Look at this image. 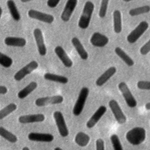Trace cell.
<instances>
[{
	"instance_id": "1",
	"label": "cell",
	"mask_w": 150,
	"mask_h": 150,
	"mask_svg": "<svg viewBox=\"0 0 150 150\" xmlns=\"http://www.w3.org/2000/svg\"><path fill=\"white\" fill-rule=\"evenodd\" d=\"M125 138L130 144L134 146L139 145L146 138V130L143 127H135L126 133Z\"/></svg>"
},
{
	"instance_id": "2",
	"label": "cell",
	"mask_w": 150,
	"mask_h": 150,
	"mask_svg": "<svg viewBox=\"0 0 150 150\" xmlns=\"http://www.w3.org/2000/svg\"><path fill=\"white\" fill-rule=\"evenodd\" d=\"M94 9V5L92 2L87 1L86 2L83 9V13L78 22V26L80 28L86 29L88 27Z\"/></svg>"
},
{
	"instance_id": "3",
	"label": "cell",
	"mask_w": 150,
	"mask_h": 150,
	"mask_svg": "<svg viewBox=\"0 0 150 150\" xmlns=\"http://www.w3.org/2000/svg\"><path fill=\"white\" fill-rule=\"evenodd\" d=\"M89 89L87 87H83L81 88L78 98L75 103V104L73 108V114L74 115L77 117L79 116L83 111L86 101L88 96Z\"/></svg>"
},
{
	"instance_id": "4",
	"label": "cell",
	"mask_w": 150,
	"mask_h": 150,
	"mask_svg": "<svg viewBox=\"0 0 150 150\" xmlns=\"http://www.w3.org/2000/svg\"><path fill=\"white\" fill-rule=\"evenodd\" d=\"M53 116L60 135L62 137H67L69 131L62 112L60 111H56L53 112Z\"/></svg>"
},
{
	"instance_id": "5",
	"label": "cell",
	"mask_w": 150,
	"mask_h": 150,
	"mask_svg": "<svg viewBox=\"0 0 150 150\" xmlns=\"http://www.w3.org/2000/svg\"><path fill=\"white\" fill-rule=\"evenodd\" d=\"M118 87L121 91L127 105L130 108H135L137 105V101L131 93L127 84L124 81L120 82L118 85Z\"/></svg>"
},
{
	"instance_id": "6",
	"label": "cell",
	"mask_w": 150,
	"mask_h": 150,
	"mask_svg": "<svg viewBox=\"0 0 150 150\" xmlns=\"http://www.w3.org/2000/svg\"><path fill=\"white\" fill-rule=\"evenodd\" d=\"M149 28V24L146 21L141 22L139 25L127 36V40L129 43H134L145 33Z\"/></svg>"
},
{
	"instance_id": "7",
	"label": "cell",
	"mask_w": 150,
	"mask_h": 150,
	"mask_svg": "<svg viewBox=\"0 0 150 150\" xmlns=\"http://www.w3.org/2000/svg\"><path fill=\"white\" fill-rule=\"evenodd\" d=\"M108 105L117 122L120 124H124L127 121V117L123 112L118 102L116 100L112 99L110 100Z\"/></svg>"
},
{
	"instance_id": "8",
	"label": "cell",
	"mask_w": 150,
	"mask_h": 150,
	"mask_svg": "<svg viewBox=\"0 0 150 150\" xmlns=\"http://www.w3.org/2000/svg\"><path fill=\"white\" fill-rule=\"evenodd\" d=\"M64 100L62 96L56 95L52 96H47L40 97L35 100V105L38 107H45L49 105H55L61 104Z\"/></svg>"
},
{
	"instance_id": "9",
	"label": "cell",
	"mask_w": 150,
	"mask_h": 150,
	"mask_svg": "<svg viewBox=\"0 0 150 150\" xmlns=\"http://www.w3.org/2000/svg\"><path fill=\"white\" fill-rule=\"evenodd\" d=\"M38 67V63L35 60H32L26 65L18 70L13 76L15 80L19 81L25 78L27 75L31 73L33 70H36Z\"/></svg>"
},
{
	"instance_id": "10",
	"label": "cell",
	"mask_w": 150,
	"mask_h": 150,
	"mask_svg": "<svg viewBox=\"0 0 150 150\" xmlns=\"http://www.w3.org/2000/svg\"><path fill=\"white\" fill-rule=\"evenodd\" d=\"M28 16L32 19L45 22L47 23H52L54 21V17L53 15L46 13L42 12L40 11L35 10V9H30L28 12Z\"/></svg>"
},
{
	"instance_id": "11",
	"label": "cell",
	"mask_w": 150,
	"mask_h": 150,
	"mask_svg": "<svg viewBox=\"0 0 150 150\" xmlns=\"http://www.w3.org/2000/svg\"><path fill=\"white\" fill-rule=\"evenodd\" d=\"M33 36L35 39L39 53L40 56H45L47 52L46 45L42 30L39 28H36L33 30Z\"/></svg>"
},
{
	"instance_id": "12",
	"label": "cell",
	"mask_w": 150,
	"mask_h": 150,
	"mask_svg": "<svg viewBox=\"0 0 150 150\" xmlns=\"http://www.w3.org/2000/svg\"><path fill=\"white\" fill-rule=\"evenodd\" d=\"M28 138L31 141L40 142H52L54 137L49 133H42L31 132L28 135Z\"/></svg>"
},
{
	"instance_id": "13",
	"label": "cell",
	"mask_w": 150,
	"mask_h": 150,
	"mask_svg": "<svg viewBox=\"0 0 150 150\" xmlns=\"http://www.w3.org/2000/svg\"><path fill=\"white\" fill-rule=\"evenodd\" d=\"M106 111H107V107L105 106L104 105L100 106L86 122L87 128L89 129L93 128L100 121L101 117L105 114Z\"/></svg>"
},
{
	"instance_id": "14",
	"label": "cell",
	"mask_w": 150,
	"mask_h": 150,
	"mask_svg": "<svg viewBox=\"0 0 150 150\" xmlns=\"http://www.w3.org/2000/svg\"><path fill=\"white\" fill-rule=\"evenodd\" d=\"M45 115L42 113L27 114L21 115L18 118V121L21 124H31L41 122L45 121Z\"/></svg>"
},
{
	"instance_id": "15",
	"label": "cell",
	"mask_w": 150,
	"mask_h": 150,
	"mask_svg": "<svg viewBox=\"0 0 150 150\" xmlns=\"http://www.w3.org/2000/svg\"><path fill=\"white\" fill-rule=\"evenodd\" d=\"M77 4V0H67L61 15V19L64 22H68L74 12Z\"/></svg>"
},
{
	"instance_id": "16",
	"label": "cell",
	"mask_w": 150,
	"mask_h": 150,
	"mask_svg": "<svg viewBox=\"0 0 150 150\" xmlns=\"http://www.w3.org/2000/svg\"><path fill=\"white\" fill-rule=\"evenodd\" d=\"M108 41L109 39L105 35L99 32H94L90 38V43L91 45L99 47L105 46L108 43Z\"/></svg>"
},
{
	"instance_id": "17",
	"label": "cell",
	"mask_w": 150,
	"mask_h": 150,
	"mask_svg": "<svg viewBox=\"0 0 150 150\" xmlns=\"http://www.w3.org/2000/svg\"><path fill=\"white\" fill-rule=\"evenodd\" d=\"M54 52L65 67L70 68L73 66L72 60L70 59L64 49L61 46H56L54 48Z\"/></svg>"
},
{
	"instance_id": "18",
	"label": "cell",
	"mask_w": 150,
	"mask_h": 150,
	"mask_svg": "<svg viewBox=\"0 0 150 150\" xmlns=\"http://www.w3.org/2000/svg\"><path fill=\"white\" fill-rule=\"evenodd\" d=\"M117 69L115 67H110L108 68L96 80V86L98 87L102 86L115 73Z\"/></svg>"
},
{
	"instance_id": "19",
	"label": "cell",
	"mask_w": 150,
	"mask_h": 150,
	"mask_svg": "<svg viewBox=\"0 0 150 150\" xmlns=\"http://www.w3.org/2000/svg\"><path fill=\"white\" fill-rule=\"evenodd\" d=\"M4 43L8 46L23 47L26 44V40L21 37L7 36L4 39Z\"/></svg>"
},
{
	"instance_id": "20",
	"label": "cell",
	"mask_w": 150,
	"mask_h": 150,
	"mask_svg": "<svg viewBox=\"0 0 150 150\" xmlns=\"http://www.w3.org/2000/svg\"><path fill=\"white\" fill-rule=\"evenodd\" d=\"M71 43L81 59L83 60H87L88 57V53L85 50L80 40L77 38L74 37L71 39Z\"/></svg>"
},
{
	"instance_id": "21",
	"label": "cell",
	"mask_w": 150,
	"mask_h": 150,
	"mask_svg": "<svg viewBox=\"0 0 150 150\" xmlns=\"http://www.w3.org/2000/svg\"><path fill=\"white\" fill-rule=\"evenodd\" d=\"M90 136L82 131L77 132L74 138V142L76 144L81 147H85L87 146L90 142Z\"/></svg>"
},
{
	"instance_id": "22",
	"label": "cell",
	"mask_w": 150,
	"mask_h": 150,
	"mask_svg": "<svg viewBox=\"0 0 150 150\" xmlns=\"http://www.w3.org/2000/svg\"><path fill=\"white\" fill-rule=\"evenodd\" d=\"M38 87V84L35 81H31L26 86L20 90L18 93V97L20 99H23L33 92Z\"/></svg>"
},
{
	"instance_id": "23",
	"label": "cell",
	"mask_w": 150,
	"mask_h": 150,
	"mask_svg": "<svg viewBox=\"0 0 150 150\" xmlns=\"http://www.w3.org/2000/svg\"><path fill=\"white\" fill-rule=\"evenodd\" d=\"M6 5L10 14L13 18V19L16 22L20 21L21 16V14L17 8L15 2L13 0H8L6 2Z\"/></svg>"
},
{
	"instance_id": "24",
	"label": "cell",
	"mask_w": 150,
	"mask_h": 150,
	"mask_svg": "<svg viewBox=\"0 0 150 150\" xmlns=\"http://www.w3.org/2000/svg\"><path fill=\"white\" fill-rule=\"evenodd\" d=\"M44 79L46 80L54 81L61 84H66L69 81V79L66 76L55 74L50 73H45L44 74Z\"/></svg>"
},
{
	"instance_id": "25",
	"label": "cell",
	"mask_w": 150,
	"mask_h": 150,
	"mask_svg": "<svg viewBox=\"0 0 150 150\" xmlns=\"http://www.w3.org/2000/svg\"><path fill=\"white\" fill-rule=\"evenodd\" d=\"M114 30L116 33H121L122 30L121 13L119 10H115L113 12Z\"/></svg>"
},
{
	"instance_id": "26",
	"label": "cell",
	"mask_w": 150,
	"mask_h": 150,
	"mask_svg": "<svg viewBox=\"0 0 150 150\" xmlns=\"http://www.w3.org/2000/svg\"><path fill=\"white\" fill-rule=\"evenodd\" d=\"M115 53L117 56H118L125 63L131 67L134 64V60L120 47H117L115 48Z\"/></svg>"
},
{
	"instance_id": "27",
	"label": "cell",
	"mask_w": 150,
	"mask_h": 150,
	"mask_svg": "<svg viewBox=\"0 0 150 150\" xmlns=\"http://www.w3.org/2000/svg\"><path fill=\"white\" fill-rule=\"evenodd\" d=\"M0 136L11 143H15L18 141L17 137L4 127H0Z\"/></svg>"
},
{
	"instance_id": "28",
	"label": "cell",
	"mask_w": 150,
	"mask_h": 150,
	"mask_svg": "<svg viewBox=\"0 0 150 150\" xmlns=\"http://www.w3.org/2000/svg\"><path fill=\"white\" fill-rule=\"evenodd\" d=\"M17 108V105L15 103H10L0 110V120L5 118L8 115L15 111Z\"/></svg>"
},
{
	"instance_id": "29",
	"label": "cell",
	"mask_w": 150,
	"mask_h": 150,
	"mask_svg": "<svg viewBox=\"0 0 150 150\" xmlns=\"http://www.w3.org/2000/svg\"><path fill=\"white\" fill-rule=\"evenodd\" d=\"M149 11H150V6L149 5H145V6L130 9L129 11V14L131 16H135L143 13H148Z\"/></svg>"
},
{
	"instance_id": "30",
	"label": "cell",
	"mask_w": 150,
	"mask_h": 150,
	"mask_svg": "<svg viewBox=\"0 0 150 150\" xmlns=\"http://www.w3.org/2000/svg\"><path fill=\"white\" fill-rule=\"evenodd\" d=\"M13 63L11 57L0 52V64L5 68L10 67Z\"/></svg>"
},
{
	"instance_id": "31",
	"label": "cell",
	"mask_w": 150,
	"mask_h": 150,
	"mask_svg": "<svg viewBox=\"0 0 150 150\" xmlns=\"http://www.w3.org/2000/svg\"><path fill=\"white\" fill-rule=\"evenodd\" d=\"M110 138L114 150H124L120 139L117 134L111 135Z\"/></svg>"
},
{
	"instance_id": "32",
	"label": "cell",
	"mask_w": 150,
	"mask_h": 150,
	"mask_svg": "<svg viewBox=\"0 0 150 150\" xmlns=\"http://www.w3.org/2000/svg\"><path fill=\"white\" fill-rule=\"evenodd\" d=\"M108 2H109V0H101V6H100V8L98 13L99 16L101 18L105 17L106 15Z\"/></svg>"
},
{
	"instance_id": "33",
	"label": "cell",
	"mask_w": 150,
	"mask_h": 150,
	"mask_svg": "<svg viewBox=\"0 0 150 150\" xmlns=\"http://www.w3.org/2000/svg\"><path fill=\"white\" fill-rule=\"evenodd\" d=\"M137 87L140 90H150V81L140 80L137 83Z\"/></svg>"
},
{
	"instance_id": "34",
	"label": "cell",
	"mask_w": 150,
	"mask_h": 150,
	"mask_svg": "<svg viewBox=\"0 0 150 150\" xmlns=\"http://www.w3.org/2000/svg\"><path fill=\"white\" fill-rule=\"evenodd\" d=\"M150 51V40H149L140 49V53L142 55L147 54Z\"/></svg>"
},
{
	"instance_id": "35",
	"label": "cell",
	"mask_w": 150,
	"mask_h": 150,
	"mask_svg": "<svg viewBox=\"0 0 150 150\" xmlns=\"http://www.w3.org/2000/svg\"><path fill=\"white\" fill-rule=\"evenodd\" d=\"M96 150H105L104 141L101 138H98L96 141Z\"/></svg>"
},
{
	"instance_id": "36",
	"label": "cell",
	"mask_w": 150,
	"mask_h": 150,
	"mask_svg": "<svg viewBox=\"0 0 150 150\" xmlns=\"http://www.w3.org/2000/svg\"><path fill=\"white\" fill-rule=\"evenodd\" d=\"M60 0H47V5L49 7L51 8H54L56 7V6L58 5Z\"/></svg>"
},
{
	"instance_id": "37",
	"label": "cell",
	"mask_w": 150,
	"mask_h": 150,
	"mask_svg": "<svg viewBox=\"0 0 150 150\" xmlns=\"http://www.w3.org/2000/svg\"><path fill=\"white\" fill-rule=\"evenodd\" d=\"M8 92V88L5 86L0 85V94H5Z\"/></svg>"
},
{
	"instance_id": "38",
	"label": "cell",
	"mask_w": 150,
	"mask_h": 150,
	"mask_svg": "<svg viewBox=\"0 0 150 150\" xmlns=\"http://www.w3.org/2000/svg\"><path fill=\"white\" fill-rule=\"evenodd\" d=\"M145 108H146L147 110H150V103H149V102L145 104Z\"/></svg>"
},
{
	"instance_id": "39",
	"label": "cell",
	"mask_w": 150,
	"mask_h": 150,
	"mask_svg": "<svg viewBox=\"0 0 150 150\" xmlns=\"http://www.w3.org/2000/svg\"><path fill=\"white\" fill-rule=\"evenodd\" d=\"M54 150H64V149H63L62 148H60L59 146H56V147H55L54 148Z\"/></svg>"
},
{
	"instance_id": "40",
	"label": "cell",
	"mask_w": 150,
	"mask_h": 150,
	"mask_svg": "<svg viewBox=\"0 0 150 150\" xmlns=\"http://www.w3.org/2000/svg\"><path fill=\"white\" fill-rule=\"evenodd\" d=\"M31 1H33V0H21V1L22 2H23V3H26V2H30Z\"/></svg>"
},
{
	"instance_id": "41",
	"label": "cell",
	"mask_w": 150,
	"mask_h": 150,
	"mask_svg": "<svg viewBox=\"0 0 150 150\" xmlns=\"http://www.w3.org/2000/svg\"><path fill=\"white\" fill-rule=\"evenodd\" d=\"M22 150H30L28 146H24Z\"/></svg>"
},
{
	"instance_id": "42",
	"label": "cell",
	"mask_w": 150,
	"mask_h": 150,
	"mask_svg": "<svg viewBox=\"0 0 150 150\" xmlns=\"http://www.w3.org/2000/svg\"><path fill=\"white\" fill-rule=\"evenodd\" d=\"M2 14V9L1 8V7L0 6V19L1 18V15Z\"/></svg>"
},
{
	"instance_id": "43",
	"label": "cell",
	"mask_w": 150,
	"mask_h": 150,
	"mask_svg": "<svg viewBox=\"0 0 150 150\" xmlns=\"http://www.w3.org/2000/svg\"><path fill=\"white\" fill-rule=\"evenodd\" d=\"M123 1H125V2H128L131 1H132V0H123Z\"/></svg>"
}]
</instances>
